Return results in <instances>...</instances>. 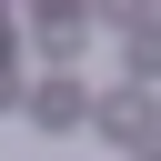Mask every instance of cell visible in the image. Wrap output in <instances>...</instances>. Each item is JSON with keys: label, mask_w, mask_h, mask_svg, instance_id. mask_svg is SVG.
Wrapping results in <instances>:
<instances>
[{"label": "cell", "mask_w": 161, "mask_h": 161, "mask_svg": "<svg viewBox=\"0 0 161 161\" xmlns=\"http://www.w3.org/2000/svg\"><path fill=\"white\" fill-rule=\"evenodd\" d=\"M20 111H30L40 131H80V121H91V80H80V70H40V91H20Z\"/></svg>", "instance_id": "obj_1"}, {"label": "cell", "mask_w": 161, "mask_h": 161, "mask_svg": "<svg viewBox=\"0 0 161 161\" xmlns=\"http://www.w3.org/2000/svg\"><path fill=\"white\" fill-rule=\"evenodd\" d=\"M151 121H161V91H111V101H91V131L101 141H151Z\"/></svg>", "instance_id": "obj_2"}, {"label": "cell", "mask_w": 161, "mask_h": 161, "mask_svg": "<svg viewBox=\"0 0 161 161\" xmlns=\"http://www.w3.org/2000/svg\"><path fill=\"white\" fill-rule=\"evenodd\" d=\"M131 30V91H161V20H121Z\"/></svg>", "instance_id": "obj_3"}, {"label": "cell", "mask_w": 161, "mask_h": 161, "mask_svg": "<svg viewBox=\"0 0 161 161\" xmlns=\"http://www.w3.org/2000/svg\"><path fill=\"white\" fill-rule=\"evenodd\" d=\"M141 161H151V151H141Z\"/></svg>", "instance_id": "obj_4"}, {"label": "cell", "mask_w": 161, "mask_h": 161, "mask_svg": "<svg viewBox=\"0 0 161 161\" xmlns=\"http://www.w3.org/2000/svg\"><path fill=\"white\" fill-rule=\"evenodd\" d=\"M151 161H161V151H151Z\"/></svg>", "instance_id": "obj_5"}]
</instances>
